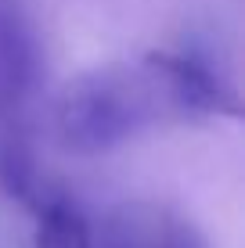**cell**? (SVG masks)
<instances>
[{
    "mask_svg": "<svg viewBox=\"0 0 245 248\" xmlns=\"http://www.w3.org/2000/svg\"><path fill=\"white\" fill-rule=\"evenodd\" d=\"M159 112V76L105 68L76 87L58 105V137L76 155H101L137 137Z\"/></svg>",
    "mask_w": 245,
    "mask_h": 248,
    "instance_id": "1",
    "label": "cell"
},
{
    "mask_svg": "<svg viewBox=\"0 0 245 248\" xmlns=\"http://www.w3.org/2000/svg\"><path fill=\"white\" fill-rule=\"evenodd\" d=\"M101 248H206V237L166 205L126 202L105 219Z\"/></svg>",
    "mask_w": 245,
    "mask_h": 248,
    "instance_id": "2",
    "label": "cell"
},
{
    "mask_svg": "<svg viewBox=\"0 0 245 248\" xmlns=\"http://www.w3.org/2000/svg\"><path fill=\"white\" fill-rule=\"evenodd\" d=\"M40 47L15 0H0V108L22 112L36 90Z\"/></svg>",
    "mask_w": 245,
    "mask_h": 248,
    "instance_id": "3",
    "label": "cell"
},
{
    "mask_svg": "<svg viewBox=\"0 0 245 248\" xmlns=\"http://www.w3.org/2000/svg\"><path fill=\"white\" fill-rule=\"evenodd\" d=\"M40 248H94L90 223L72 202H50L40 212V230H36Z\"/></svg>",
    "mask_w": 245,
    "mask_h": 248,
    "instance_id": "4",
    "label": "cell"
}]
</instances>
